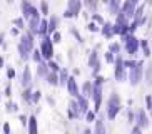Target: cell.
<instances>
[{"label":"cell","mask_w":152,"mask_h":134,"mask_svg":"<svg viewBox=\"0 0 152 134\" xmlns=\"http://www.w3.org/2000/svg\"><path fill=\"white\" fill-rule=\"evenodd\" d=\"M34 45H35V39H34V34L30 30L25 32L20 39H18V45H17V50H18V55L20 59H28L32 52H34Z\"/></svg>","instance_id":"cell-1"},{"label":"cell","mask_w":152,"mask_h":134,"mask_svg":"<svg viewBox=\"0 0 152 134\" xmlns=\"http://www.w3.org/2000/svg\"><path fill=\"white\" fill-rule=\"evenodd\" d=\"M122 109V104H121V97H119V94L117 92H112L110 97L107 101V117L110 121H114L117 117V114L121 112Z\"/></svg>","instance_id":"cell-2"},{"label":"cell","mask_w":152,"mask_h":134,"mask_svg":"<svg viewBox=\"0 0 152 134\" xmlns=\"http://www.w3.org/2000/svg\"><path fill=\"white\" fill-rule=\"evenodd\" d=\"M124 40V47H125V52L129 54V55H134L137 54V50L140 49V39L134 35V34H127V35L121 37Z\"/></svg>","instance_id":"cell-3"},{"label":"cell","mask_w":152,"mask_h":134,"mask_svg":"<svg viewBox=\"0 0 152 134\" xmlns=\"http://www.w3.org/2000/svg\"><path fill=\"white\" fill-rule=\"evenodd\" d=\"M20 10H22V17L25 20H30L32 17H42L40 10L37 9L30 0H22L20 2Z\"/></svg>","instance_id":"cell-4"},{"label":"cell","mask_w":152,"mask_h":134,"mask_svg":"<svg viewBox=\"0 0 152 134\" xmlns=\"http://www.w3.org/2000/svg\"><path fill=\"white\" fill-rule=\"evenodd\" d=\"M144 79V60H137L135 67H132L129 72V82L130 85H139Z\"/></svg>","instance_id":"cell-5"},{"label":"cell","mask_w":152,"mask_h":134,"mask_svg":"<svg viewBox=\"0 0 152 134\" xmlns=\"http://www.w3.org/2000/svg\"><path fill=\"white\" fill-rule=\"evenodd\" d=\"M40 52H42V57L44 60H52L54 59V42H52V37L50 35H45L40 42Z\"/></svg>","instance_id":"cell-6"},{"label":"cell","mask_w":152,"mask_h":134,"mask_svg":"<svg viewBox=\"0 0 152 134\" xmlns=\"http://www.w3.org/2000/svg\"><path fill=\"white\" fill-rule=\"evenodd\" d=\"M115 69H114V77H115V80H119V82H124L125 79H127V72H125V66H124V59L121 57V55H117L115 57Z\"/></svg>","instance_id":"cell-7"},{"label":"cell","mask_w":152,"mask_h":134,"mask_svg":"<svg viewBox=\"0 0 152 134\" xmlns=\"http://www.w3.org/2000/svg\"><path fill=\"white\" fill-rule=\"evenodd\" d=\"M137 7H139V0H124L122 7H121V12L130 20V18H134V13Z\"/></svg>","instance_id":"cell-8"},{"label":"cell","mask_w":152,"mask_h":134,"mask_svg":"<svg viewBox=\"0 0 152 134\" xmlns=\"http://www.w3.org/2000/svg\"><path fill=\"white\" fill-rule=\"evenodd\" d=\"M92 101H94V111L99 112L102 106V85L94 82V91H92Z\"/></svg>","instance_id":"cell-9"},{"label":"cell","mask_w":152,"mask_h":134,"mask_svg":"<svg viewBox=\"0 0 152 134\" xmlns=\"http://www.w3.org/2000/svg\"><path fill=\"white\" fill-rule=\"evenodd\" d=\"M135 124H137L139 127H142V129H147V127H149L151 119H149L145 109H139V111L135 112Z\"/></svg>","instance_id":"cell-10"},{"label":"cell","mask_w":152,"mask_h":134,"mask_svg":"<svg viewBox=\"0 0 152 134\" xmlns=\"http://www.w3.org/2000/svg\"><path fill=\"white\" fill-rule=\"evenodd\" d=\"M65 87H67L69 94L72 96V99H77L79 96H82V94H80V87L77 85V80H75V77H74V76L69 77V80H67V84H65Z\"/></svg>","instance_id":"cell-11"},{"label":"cell","mask_w":152,"mask_h":134,"mask_svg":"<svg viewBox=\"0 0 152 134\" xmlns=\"http://www.w3.org/2000/svg\"><path fill=\"white\" fill-rule=\"evenodd\" d=\"M69 119H77V117L80 116V106H79V101L77 99H72L70 102H69Z\"/></svg>","instance_id":"cell-12"},{"label":"cell","mask_w":152,"mask_h":134,"mask_svg":"<svg viewBox=\"0 0 152 134\" xmlns=\"http://www.w3.org/2000/svg\"><path fill=\"white\" fill-rule=\"evenodd\" d=\"M82 7H84V2H82V0H69L67 2V9L70 10L75 17L82 12Z\"/></svg>","instance_id":"cell-13"},{"label":"cell","mask_w":152,"mask_h":134,"mask_svg":"<svg viewBox=\"0 0 152 134\" xmlns=\"http://www.w3.org/2000/svg\"><path fill=\"white\" fill-rule=\"evenodd\" d=\"M22 85L23 87H32V71H30V67L25 66L23 67V72H22Z\"/></svg>","instance_id":"cell-14"},{"label":"cell","mask_w":152,"mask_h":134,"mask_svg":"<svg viewBox=\"0 0 152 134\" xmlns=\"http://www.w3.org/2000/svg\"><path fill=\"white\" fill-rule=\"evenodd\" d=\"M122 2H124V0H109V5H107V7H109V13L115 17L117 13L121 12Z\"/></svg>","instance_id":"cell-15"},{"label":"cell","mask_w":152,"mask_h":134,"mask_svg":"<svg viewBox=\"0 0 152 134\" xmlns=\"http://www.w3.org/2000/svg\"><path fill=\"white\" fill-rule=\"evenodd\" d=\"M40 20L42 17H32L30 20H27V27H28V30L35 35V34H39V27H40Z\"/></svg>","instance_id":"cell-16"},{"label":"cell","mask_w":152,"mask_h":134,"mask_svg":"<svg viewBox=\"0 0 152 134\" xmlns=\"http://www.w3.org/2000/svg\"><path fill=\"white\" fill-rule=\"evenodd\" d=\"M49 72H50V67H49V64H47V60L37 64V76H39V77L45 79V77L49 76Z\"/></svg>","instance_id":"cell-17"},{"label":"cell","mask_w":152,"mask_h":134,"mask_svg":"<svg viewBox=\"0 0 152 134\" xmlns=\"http://www.w3.org/2000/svg\"><path fill=\"white\" fill-rule=\"evenodd\" d=\"M92 91H94V82L85 80L84 84H82V87H80V94L85 96V97H92Z\"/></svg>","instance_id":"cell-18"},{"label":"cell","mask_w":152,"mask_h":134,"mask_svg":"<svg viewBox=\"0 0 152 134\" xmlns=\"http://www.w3.org/2000/svg\"><path fill=\"white\" fill-rule=\"evenodd\" d=\"M58 24H60V17H58V15H52V17L49 18V35H52L54 32H57Z\"/></svg>","instance_id":"cell-19"},{"label":"cell","mask_w":152,"mask_h":134,"mask_svg":"<svg viewBox=\"0 0 152 134\" xmlns=\"http://www.w3.org/2000/svg\"><path fill=\"white\" fill-rule=\"evenodd\" d=\"M112 25H114V24L105 22L102 27H100V34H102V35L105 37V39H112V37L115 35V34H114V30H112Z\"/></svg>","instance_id":"cell-20"},{"label":"cell","mask_w":152,"mask_h":134,"mask_svg":"<svg viewBox=\"0 0 152 134\" xmlns=\"http://www.w3.org/2000/svg\"><path fill=\"white\" fill-rule=\"evenodd\" d=\"M100 64V59H99V50L97 47H95L94 50H90V55H89V67H92L94 69L95 66H99Z\"/></svg>","instance_id":"cell-21"},{"label":"cell","mask_w":152,"mask_h":134,"mask_svg":"<svg viewBox=\"0 0 152 134\" xmlns=\"http://www.w3.org/2000/svg\"><path fill=\"white\" fill-rule=\"evenodd\" d=\"M27 127H28V134H39V124H37V117L35 116L28 117Z\"/></svg>","instance_id":"cell-22"},{"label":"cell","mask_w":152,"mask_h":134,"mask_svg":"<svg viewBox=\"0 0 152 134\" xmlns=\"http://www.w3.org/2000/svg\"><path fill=\"white\" fill-rule=\"evenodd\" d=\"M94 134H107V129H105V124H104V121L99 117V119H95V122H94Z\"/></svg>","instance_id":"cell-23"},{"label":"cell","mask_w":152,"mask_h":134,"mask_svg":"<svg viewBox=\"0 0 152 134\" xmlns=\"http://www.w3.org/2000/svg\"><path fill=\"white\" fill-rule=\"evenodd\" d=\"M45 80L49 82L50 85H54V87H57V85H60V82H58V72H49V76L45 77Z\"/></svg>","instance_id":"cell-24"},{"label":"cell","mask_w":152,"mask_h":134,"mask_svg":"<svg viewBox=\"0 0 152 134\" xmlns=\"http://www.w3.org/2000/svg\"><path fill=\"white\" fill-rule=\"evenodd\" d=\"M77 101H79V106H80V112H82V114H85V112L89 111V97H85V96H79Z\"/></svg>","instance_id":"cell-25"},{"label":"cell","mask_w":152,"mask_h":134,"mask_svg":"<svg viewBox=\"0 0 152 134\" xmlns=\"http://www.w3.org/2000/svg\"><path fill=\"white\" fill-rule=\"evenodd\" d=\"M39 35H42V37L49 35V18H42V20H40V27H39Z\"/></svg>","instance_id":"cell-26"},{"label":"cell","mask_w":152,"mask_h":134,"mask_svg":"<svg viewBox=\"0 0 152 134\" xmlns=\"http://www.w3.org/2000/svg\"><path fill=\"white\" fill-rule=\"evenodd\" d=\"M82 2H84L85 9L92 10V12H97V9H99V4H100V0H82Z\"/></svg>","instance_id":"cell-27"},{"label":"cell","mask_w":152,"mask_h":134,"mask_svg":"<svg viewBox=\"0 0 152 134\" xmlns=\"http://www.w3.org/2000/svg\"><path fill=\"white\" fill-rule=\"evenodd\" d=\"M144 79H145V84H147V85H152V62H149L147 67H145Z\"/></svg>","instance_id":"cell-28"},{"label":"cell","mask_w":152,"mask_h":134,"mask_svg":"<svg viewBox=\"0 0 152 134\" xmlns=\"http://www.w3.org/2000/svg\"><path fill=\"white\" fill-rule=\"evenodd\" d=\"M69 72L65 71V69H60V72H58V82H60V85H65L69 80Z\"/></svg>","instance_id":"cell-29"},{"label":"cell","mask_w":152,"mask_h":134,"mask_svg":"<svg viewBox=\"0 0 152 134\" xmlns=\"http://www.w3.org/2000/svg\"><path fill=\"white\" fill-rule=\"evenodd\" d=\"M32 94H34V92H32V87H25V89H23L22 99H23L27 104H32Z\"/></svg>","instance_id":"cell-30"},{"label":"cell","mask_w":152,"mask_h":134,"mask_svg":"<svg viewBox=\"0 0 152 134\" xmlns=\"http://www.w3.org/2000/svg\"><path fill=\"white\" fill-rule=\"evenodd\" d=\"M140 49H142L145 57H151V47H149V42L145 39H140Z\"/></svg>","instance_id":"cell-31"},{"label":"cell","mask_w":152,"mask_h":134,"mask_svg":"<svg viewBox=\"0 0 152 134\" xmlns=\"http://www.w3.org/2000/svg\"><path fill=\"white\" fill-rule=\"evenodd\" d=\"M32 60H34V62H37V64L44 62V57H42L40 49H34V52H32Z\"/></svg>","instance_id":"cell-32"},{"label":"cell","mask_w":152,"mask_h":134,"mask_svg":"<svg viewBox=\"0 0 152 134\" xmlns=\"http://www.w3.org/2000/svg\"><path fill=\"white\" fill-rule=\"evenodd\" d=\"M89 32H92V34H97V32H100V25L99 24H95L94 20H90L89 24H87V27H85Z\"/></svg>","instance_id":"cell-33"},{"label":"cell","mask_w":152,"mask_h":134,"mask_svg":"<svg viewBox=\"0 0 152 134\" xmlns=\"http://www.w3.org/2000/svg\"><path fill=\"white\" fill-rule=\"evenodd\" d=\"M114 24H119V25H125V24H129V18L125 17V15H124L122 12H119V13L115 15V22H114Z\"/></svg>","instance_id":"cell-34"},{"label":"cell","mask_w":152,"mask_h":134,"mask_svg":"<svg viewBox=\"0 0 152 134\" xmlns=\"http://www.w3.org/2000/svg\"><path fill=\"white\" fill-rule=\"evenodd\" d=\"M39 10H40V13L44 15V17H47V15H49V4H47L45 0H40V7H39Z\"/></svg>","instance_id":"cell-35"},{"label":"cell","mask_w":152,"mask_h":134,"mask_svg":"<svg viewBox=\"0 0 152 134\" xmlns=\"http://www.w3.org/2000/svg\"><path fill=\"white\" fill-rule=\"evenodd\" d=\"M90 18H92V20H94L95 24H99L100 27H102L104 24H105V20H104V17L100 15V13H97V12H94V13H92V17H90Z\"/></svg>","instance_id":"cell-36"},{"label":"cell","mask_w":152,"mask_h":134,"mask_svg":"<svg viewBox=\"0 0 152 134\" xmlns=\"http://www.w3.org/2000/svg\"><path fill=\"white\" fill-rule=\"evenodd\" d=\"M5 111L7 112H18V106L15 102H12V101H9V102L5 104Z\"/></svg>","instance_id":"cell-37"},{"label":"cell","mask_w":152,"mask_h":134,"mask_svg":"<svg viewBox=\"0 0 152 134\" xmlns=\"http://www.w3.org/2000/svg\"><path fill=\"white\" fill-rule=\"evenodd\" d=\"M109 50H110L112 54L119 55V54H121V44H119V42H112V44L109 45Z\"/></svg>","instance_id":"cell-38"},{"label":"cell","mask_w":152,"mask_h":134,"mask_svg":"<svg viewBox=\"0 0 152 134\" xmlns=\"http://www.w3.org/2000/svg\"><path fill=\"white\" fill-rule=\"evenodd\" d=\"M97 112L95 111H87L85 112V121H87V122H95V119H97Z\"/></svg>","instance_id":"cell-39"},{"label":"cell","mask_w":152,"mask_h":134,"mask_svg":"<svg viewBox=\"0 0 152 134\" xmlns=\"http://www.w3.org/2000/svg\"><path fill=\"white\" fill-rule=\"evenodd\" d=\"M115 57H117V55H115V54H112L110 50L105 52V62L110 64V66H112V64H115Z\"/></svg>","instance_id":"cell-40"},{"label":"cell","mask_w":152,"mask_h":134,"mask_svg":"<svg viewBox=\"0 0 152 134\" xmlns=\"http://www.w3.org/2000/svg\"><path fill=\"white\" fill-rule=\"evenodd\" d=\"M14 25L18 27V29H25V18H23V17L14 18Z\"/></svg>","instance_id":"cell-41"},{"label":"cell","mask_w":152,"mask_h":134,"mask_svg":"<svg viewBox=\"0 0 152 134\" xmlns=\"http://www.w3.org/2000/svg\"><path fill=\"white\" fill-rule=\"evenodd\" d=\"M70 34L77 39V42H79V44H84V39H82V35L79 34V30H77V29H74V27H72V29H70Z\"/></svg>","instance_id":"cell-42"},{"label":"cell","mask_w":152,"mask_h":134,"mask_svg":"<svg viewBox=\"0 0 152 134\" xmlns=\"http://www.w3.org/2000/svg\"><path fill=\"white\" fill-rule=\"evenodd\" d=\"M40 99H42V92H40V91H35V92L32 94V104H39Z\"/></svg>","instance_id":"cell-43"},{"label":"cell","mask_w":152,"mask_h":134,"mask_svg":"<svg viewBox=\"0 0 152 134\" xmlns=\"http://www.w3.org/2000/svg\"><path fill=\"white\" fill-rule=\"evenodd\" d=\"M49 67H50V71L52 72H60V67H58V64L55 62V60H49Z\"/></svg>","instance_id":"cell-44"},{"label":"cell","mask_w":152,"mask_h":134,"mask_svg":"<svg viewBox=\"0 0 152 134\" xmlns=\"http://www.w3.org/2000/svg\"><path fill=\"white\" fill-rule=\"evenodd\" d=\"M52 42H54V44H58V42H60V40H62V34H60V32H54V34H52Z\"/></svg>","instance_id":"cell-45"},{"label":"cell","mask_w":152,"mask_h":134,"mask_svg":"<svg viewBox=\"0 0 152 134\" xmlns=\"http://www.w3.org/2000/svg\"><path fill=\"white\" fill-rule=\"evenodd\" d=\"M135 64H137V60H134V59H130V60H124V66L125 69H132V67H135Z\"/></svg>","instance_id":"cell-46"},{"label":"cell","mask_w":152,"mask_h":134,"mask_svg":"<svg viewBox=\"0 0 152 134\" xmlns=\"http://www.w3.org/2000/svg\"><path fill=\"white\" fill-rule=\"evenodd\" d=\"M145 107H147V111L152 107V96L149 94V96H145Z\"/></svg>","instance_id":"cell-47"},{"label":"cell","mask_w":152,"mask_h":134,"mask_svg":"<svg viewBox=\"0 0 152 134\" xmlns=\"http://www.w3.org/2000/svg\"><path fill=\"white\" fill-rule=\"evenodd\" d=\"M7 77H9L10 80H12V79L15 77V71L12 69V67H9V69H7Z\"/></svg>","instance_id":"cell-48"},{"label":"cell","mask_w":152,"mask_h":134,"mask_svg":"<svg viewBox=\"0 0 152 134\" xmlns=\"http://www.w3.org/2000/svg\"><path fill=\"white\" fill-rule=\"evenodd\" d=\"M127 119H129L130 124H132V122H135V114L132 111H129V112H127Z\"/></svg>","instance_id":"cell-49"},{"label":"cell","mask_w":152,"mask_h":134,"mask_svg":"<svg viewBox=\"0 0 152 134\" xmlns=\"http://www.w3.org/2000/svg\"><path fill=\"white\" fill-rule=\"evenodd\" d=\"M94 82H95V84H100V85H102V84H104V82H105V79H104V77H102V76H95V79H94Z\"/></svg>","instance_id":"cell-50"},{"label":"cell","mask_w":152,"mask_h":134,"mask_svg":"<svg viewBox=\"0 0 152 134\" xmlns=\"http://www.w3.org/2000/svg\"><path fill=\"white\" fill-rule=\"evenodd\" d=\"M18 119H20L22 126H27V122H28V117H27V116H23V114H20V116H18Z\"/></svg>","instance_id":"cell-51"},{"label":"cell","mask_w":152,"mask_h":134,"mask_svg":"<svg viewBox=\"0 0 152 134\" xmlns=\"http://www.w3.org/2000/svg\"><path fill=\"white\" fill-rule=\"evenodd\" d=\"M130 134H142V127H139V126L135 124L134 127H132V133Z\"/></svg>","instance_id":"cell-52"},{"label":"cell","mask_w":152,"mask_h":134,"mask_svg":"<svg viewBox=\"0 0 152 134\" xmlns=\"http://www.w3.org/2000/svg\"><path fill=\"white\" fill-rule=\"evenodd\" d=\"M5 96H7V97H10V96H12V85L10 84H7V87H5Z\"/></svg>","instance_id":"cell-53"},{"label":"cell","mask_w":152,"mask_h":134,"mask_svg":"<svg viewBox=\"0 0 152 134\" xmlns=\"http://www.w3.org/2000/svg\"><path fill=\"white\" fill-rule=\"evenodd\" d=\"M64 17H65V18H74L75 15H74V13H72L69 9H65V12H64Z\"/></svg>","instance_id":"cell-54"},{"label":"cell","mask_w":152,"mask_h":134,"mask_svg":"<svg viewBox=\"0 0 152 134\" xmlns=\"http://www.w3.org/2000/svg\"><path fill=\"white\" fill-rule=\"evenodd\" d=\"M4 134H10V124L9 122H5L4 124Z\"/></svg>","instance_id":"cell-55"},{"label":"cell","mask_w":152,"mask_h":134,"mask_svg":"<svg viewBox=\"0 0 152 134\" xmlns=\"http://www.w3.org/2000/svg\"><path fill=\"white\" fill-rule=\"evenodd\" d=\"M18 32H20V29H18V27H14V29L10 30V34H12L14 37H17V35H18Z\"/></svg>","instance_id":"cell-56"},{"label":"cell","mask_w":152,"mask_h":134,"mask_svg":"<svg viewBox=\"0 0 152 134\" xmlns=\"http://www.w3.org/2000/svg\"><path fill=\"white\" fill-rule=\"evenodd\" d=\"M82 134H94V131H92V129H84V133H82Z\"/></svg>","instance_id":"cell-57"},{"label":"cell","mask_w":152,"mask_h":134,"mask_svg":"<svg viewBox=\"0 0 152 134\" xmlns=\"http://www.w3.org/2000/svg\"><path fill=\"white\" fill-rule=\"evenodd\" d=\"M4 45V34H0V47Z\"/></svg>","instance_id":"cell-58"},{"label":"cell","mask_w":152,"mask_h":134,"mask_svg":"<svg viewBox=\"0 0 152 134\" xmlns=\"http://www.w3.org/2000/svg\"><path fill=\"white\" fill-rule=\"evenodd\" d=\"M47 101H49L50 106H54V99H52V97H47Z\"/></svg>","instance_id":"cell-59"},{"label":"cell","mask_w":152,"mask_h":134,"mask_svg":"<svg viewBox=\"0 0 152 134\" xmlns=\"http://www.w3.org/2000/svg\"><path fill=\"white\" fill-rule=\"evenodd\" d=\"M0 69H4V57H0Z\"/></svg>","instance_id":"cell-60"},{"label":"cell","mask_w":152,"mask_h":134,"mask_svg":"<svg viewBox=\"0 0 152 134\" xmlns=\"http://www.w3.org/2000/svg\"><path fill=\"white\" fill-rule=\"evenodd\" d=\"M100 4H104V5H109V0H100Z\"/></svg>","instance_id":"cell-61"},{"label":"cell","mask_w":152,"mask_h":134,"mask_svg":"<svg viewBox=\"0 0 152 134\" xmlns=\"http://www.w3.org/2000/svg\"><path fill=\"white\" fill-rule=\"evenodd\" d=\"M5 2H7V4H14L15 0H5Z\"/></svg>","instance_id":"cell-62"},{"label":"cell","mask_w":152,"mask_h":134,"mask_svg":"<svg viewBox=\"0 0 152 134\" xmlns=\"http://www.w3.org/2000/svg\"><path fill=\"white\" fill-rule=\"evenodd\" d=\"M149 112H151V116H152V107H151V109H149Z\"/></svg>","instance_id":"cell-63"},{"label":"cell","mask_w":152,"mask_h":134,"mask_svg":"<svg viewBox=\"0 0 152 134\" xmlns=\"http://www.w3.org/2000/svg\"><path fill=\"white\" fill-rule=\"evenodd\" d=\"M0 101H2V97H0Z\"/></svg>","instance_id":"cell-64"}]
</instances>
